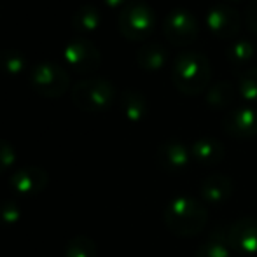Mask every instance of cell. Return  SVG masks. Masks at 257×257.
Returning <instances> with one entry per match:
<instances>
[{
	"label": "cell",
	"mask_w": 257,
	"mask_h": 257,
	"mask_svg": "<svg viewBox=\"0 0 257 257\" xmlns=\"http://www.w3.org/2000/svg\"><path fill=\"white\" fill-rule=\"evenodd\" d=\"M233 179L226 173H219V172H213L210 175H206L203 180H201L200 187V196L205 203H213V205H219L224 203L231 198L233 194Z\"/></svg>",
	"instance_id": "13"
},
{
	"label": "cell",
	"mask_w": 257,
	"mask_h": 257,
	"mask_svg": "<svg viewBox=\"0 0 257 257\" xmlns=\"http://www.w3.org/2000/svg\"><path fill=\"white\" fill-rule=\"evenodd\" d=\"M236 96V89L229 81H217L210 84V88L205 91V102L210 108L224 110L231 107Z\"/></svg>",
	"instance_id": "19"
},
{
	"label": "cell",
	"mask_w": 257,
	"mask_h": 257,
	"mask_svg": "<svg viewBox=\"0 0 257 257\" xmlns=\"http://www.w3.org/2000/svg\"><path fill=\"white\" fill-rule=\"evenodd\" d=\"M14 159H16V151L11 146L7 140L0 139V173L7 172L11 166L14 165Z\"/></svg>",
	"instance_id": "25"
},
{
	"label": "cell",
	"mask_w": 257,
	"mask_h": 257,
	"mask_svg": "<svg viewBox=\"0 0 257 257\" xmlns=\"http://www.w3.org/2000/svg\"><path fill=\"white\" fill-rule=\"evenodd\" d=\"M119 105L124 117L132 122L142 121L147 115V100L139 89H124L119 98Z\"/></svg>",
	"instance_id": "17"
},
{
	"label": "cell",
	"mask_w": 257,
	"mask_h": 257,
	"mask_svg": "<svg viewBox=\"0 0 257 257\" xmlns=\"http://www.w3.org/2000/svg\"><path fill=\"white\" fill-rule=\"evenodd\" d=\"M191 156L201 166H215L226 158V147L219 139L200 137L191 144Z\"/></svg>",
	"instance_id": "14"
},
{
	"label": "cell",
	"mask_w": 257,
	"mask_h": 257,
	"mask_svg": "<svg viewBox=\"0 0 257 257\" xmlns=\"http://www.w3.org/2000/svg\"><path fill=\"white\" fill-rule=\"evenodd\" d=\"M238 93L247 103H257V65L241 70L238 77Z\"/></svg>",
	"instance_id": "21"
},
{
	"label": "cell",
	"mask_w": 257,
	"mask_h": 257,
	"mask_svg": "<svg viewBox=\"0 0 257 257\" xmlns=\"http://www.w3.org/2000/svg\"><path fill=\"white\" fill-rule=\"evenodd\" d=\"M245 21H247V27L257 34V0H252L245 9Z\"/></svg>",
	"instance_id": "26"
},
{
	"label": "cell",
	"mask_w": 257,
	"mask_h": 257,
	"mask_svg": "<svg viewBox=\"0 0 257 257\" xmlns=\"http://www.w3.org/2000/svg\"><path fill=\"white\" fill-rule=\"evenodd\" d=\"M191 159V147L180 140H165L156 149V163L166 173H182Z\"/></svg>",
	"instance_id": "11"
},
{
	"label": "cell",
	"mask_w": 257,
	"mask_h": 257,
	"mask_svg": "<svg viewBox=\"0 0 257 257\" xmlns=\"http://www.w3.org/2000/svg\"><path fill=\"white\" fill-rule=\"evenodd\" d=\"M172 82L182 95L196 96L210 88L212 65L203 53L186 49L173 56L172 60Z\"/></svg>",
	"instance_id": "1"
},
{
	"label": "cell",
	"mask_w": 257,
	"mask_h": 257,
	"mask_svg": "<svg viewBox=\"0 0 257 257\" xmlns=\"http://www.w3.org/2000/svg\"><path fill=\"white\" fill-rule=\"evenodd\" d=\"M222 128L229 137L247 140L257 135V108L254 105H240L224 115Z\"/></svg>",
	"instance_id": "10"
},
{
	"label": "cell",
	"mask_w": 257,
	"mask_h": 257,
	"mask_svg": "<svg viewBox=\"0 0 257 257\" xmlns=\"http://www.w3.org/2000/svg\"><path fill=\"white\" fill-rule=\"evenodd\" d=\"M231 2H240V0H231Z\"/></svg>",
	"instance_id": "28"
},
{
	"label": "cell",
	"mask_w": 257,
	"mask_h": 257,
	"mask_svg": "<svg viewBox=\"0 0 257 257\" xmlns=\"http://www.w3.org/2000/svg\"><path fill=\"white\" fill-rule=\"evenodd\" d=\"M30 86L44 98H60L70 86V75L61 65L53 61H42L30 68Z\"/></svg>",
	"instance_id": "5"
},
{
	"label": "cell",
	"mask_w": 257,
	"mask_h": 257,
	"mask_svg": "<svg viewBox=\"0 0 257 257\" xmlns=\"http://www.w3.org/2000/svg\"><path fill=\"white\" fill-rule=\"evenodd\" d=\"M229 248L241 255L257 254V217L245 215L236 219L226 231Z\"/></svg>",
	"instance_id": "9"
},
{
	"label": "cell",
	"mask_w": 257,
	"mask_h": 257,
	"mask_svg": "<svg viewBox=\"0 0 257 257\" xmlns=\"http://www.w3.org/2000/svg\"><path fill=\"white\" fill-rule=\"evenodd\" d=\"M96 243L89 236L79 234L68 240L67 247H65V257H96Z\"/></svg>",
	"instance_id": "22"
},
{
	"label": "cell",
	"mask_w": 257,
	"mask_h": 257,
	"mask_svg": "<svg viewBox=\"0 0 257 257\" xmlns=\"http://www.w3.org/2000/svg\"><path fill=\"white\" fill-rule=\"evenodd\" d=\"M105 6L112 7V9H117V7H124L126 4H128V0H103Z\"/></svg>",
	"instance_id": "27"
},
{
	"label": "cell",
	"mask_w": 257,
	"mask_h": 257,
	"mask_svg": "<svg viewBox=\"0 0 257 257\" xmlns=\"http://www.w3.org/2000/svg\"><path fill=\"white\" fill-rule=\"evenodd\" d=\"M194 257H231V248L226 236H212L200 245Z\"/></svg>",
	"instance_id": "23"
},
{
	"label": "cell",
	"mask_w": 257,
	"mask_h": 257,
	"mask_svg": "<svg viewBox=\"0 0 257 257\" xmlns=\"http://www.w3.org/2000/svg\"><path fill=\"white\" fill-rule=\"evenodd\" d=\"M154 9L144 0H130L117 16L119 32L128 41H146L154 30Z\"/></svg>",
	"instance_id": "4"
},
{
	"label": "cell",
	"mask_w": 257,
	"mask_h": 257,
	"mask_svg": "<svg viewBox=\"0 0 257 257\" xmlns=\"http://www.w3.org/2000/svg\"><path fill=\"white\" fill-rule=\"evenodd\" d=\"M100 23H102V14H100L98 7L93 6V4L81 6L72 16V28L82 37L95 32L100 27Z\"/></svg>",
	"instance_id": "18"
},
{
	"label": "cell",
	"mask_w": 257,
	"mask_h": 257,
	"mask_svg": "<svg viewBox=\"0 0 257 257\" xmlns=\"http://www.w3.org/2000/svg\"><path fill=\"white\" fill-rule=\"evenodd\" d=\"M21 219V206L14 200L0 201V224L2 226H14Z\"/></svg>",
	"instance_id": "24"
},
{
	"label": "cell",
	"mask_w": 257,
	"mask_h": 257,
	"mask_svg": "<svg viewBox=\"0 0 257 257\" xmlns=\"http://www.w3.org/2000/svg\"><path fill=\"white\" fill-rule=\"evenodd\" d=\"M205 25L215 37L234 39L241 27V14L229 4H213L205 16Z\"/></svg>",
	"instance_id": "8"
},
{
	"label": "cell",
	"mask_w": 257,
	"mask_h": 257,
	"mask_svg": "<svg viewBox=\"0 0 257 257\" xmlns=\"http://www.w3.org/2000/svg\"><path fill=\"white\" fill-rule=\"evenodd\" d=\"M257 53V46L248 37H234L227 42L226 48V60L234 68H248Z\"/></svg>",
	"instance_id": "15"
},
{
	"label": "cell",
	"mask_w": 257,
	"mask_h": 257,
	"mask_svg": "<svg viewBox=\"0 0 257 257\" xmlns=\"http://www.w3.org/2000/svg\"><path fill=\"white\" fill-rule=\"evenodd\" d=\"M163 34L173 46H189L200 35V21L186 7H175L163 20Z\"/></svg>",
	"instance_id": "6"
},
{
	"label": "cell",
	"mask_w": 257,
	"mask_h": 257,
	"mask_svg": "<svg viewBox=\"0 0 257 257\" xmlns=\"http://www.w3.org/2000/svg\"><path fill=\"white\" fill-rule=\"evenodd\" d=\"M63 58L79 74H93L102 65V53L98 46L82 35H75L65 44Z\"/></svg>",
	"instance_id": "7"
},
{
	"label": "cell",
	"mask_w": 257,
	"mask_h": 257,
	"mask_svg": "<svg viewBox=\"0 0 257 257\" xmlns=\"http://www.w3.org/2000/svg\"><path fill=\"white\" fill-rule=\"evenodd\" d=\"M135 60L140 68H144L147 72H156V70H161L166 65L168 54H166V49L163 48L161 42L146 41L139 48V51H137Z\"/></svg>",
	"instance_id": "16"
},
{
	"label": "cell",
	"mask_w": 257,
	"mask_h": 257,
	"mask_svg": "<svg viewBox=\"0 0 257 257\" xmlns=\"http://www.w3.org/2000/svg\"><path fill=\"white\" fill-rule=\"evenodd\" d=\"M27 68V58L20 49H0V70L7 75H20Z\"/></svg>",
	"instance_id": "20"
},
{
	"label": "cell",
	"mask_w": 257,
	"mask_h": 257,
	"mask_svg": "<svg viewBox=\"0 0 257 257\" xmlns=\"http://www.w3.org/2000/svg\"><path fill=\"white\" fill-rule=\"evenodd\" d=\"M49 182V175L41 166H23L11 175L9 184L20 196H37L46 189Z\"/></svg>",
	"instance_id": "12"
},
{
	"label": "cell",
	"mask_w": 257,
	"mask_h": 257,
	"mask_svg": "<svg viewBox=\"0 0 257 257\" xmlns=\"http://www.w3.org/2000/svg\"><path fill=\"white\" fill-rule=\"evenodd\" d=\"M70 98L82 112H105L114 103L115 88L105 77H88L75 82Z\"/></svg>",
	"instance_id": "3"
},
{
	"label": "cell",
	"mask_w": 257,
	"mask_h": 257,
	"mask_svg": "<svg viewBox=\"0 0 257 257\" xmlns=\"http://www.w3.org/2000/svg\"><path fill=\"white\" fill-rule=\"evenodd\" d=\"M166 229L179 238H193L200 234L208 222V210L201 201L191 196H177L163 210Z\"/></svg>",
	"instance_id": "2"
}]
</instances>
